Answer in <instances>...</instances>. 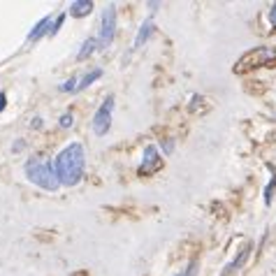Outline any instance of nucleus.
<instances>
[{
    "instance_id": "obj_1",
    "label": "nucleus",
    "mask_w": 276,
    "mask_h": 276,
    "mask_svg": "<svg viewBox=\"0 0 276 276\" xmlns=\"http://www.w3.org/2000/svg\"><path fill=\"white\" fill-rule=\"evenodd\" d=\"M54 169L61 186H77L86 172V151L84 144L72 142L63 151L54 156Z\"/></svg>"
},
{
    "instance_id": "obj_2",
    "label": "nucleus",
    "mask_w": 276,
    "mask_h": 276,
    "mask_svg": "<svg viewBox=\"0 0 276 276\" xmlns=\"http://www.w3.org/2000/svg\"><path fill=\"white\" fill-rule=\"evenodd\" d=\"M23 174H26V179L31 184H35L38 188H42L46 193H56L61 188V181H58L54 169V158L31 156L28 160L23 162Z\"/></svg>"
},
{
    "instance_id": "obj_3",
    "label": "nucleus",
    "mask_w": 276,
    "mask_h": 276,
    "mask_svg": "<svg viewBox=\"0 0 276 276\" xmlns=\"http://www.w3.org/2000/svg\"><path fill=\"white\" fill-rule=\"evenodd\" d=\"M276 61V54L267 46H258V49H251L246 51L237 63H235V72H251V70H258L262 65H269V63Z\"/></svg>"
},
{
    "instance_id": "obj_4",
    "label": "nucleus",
    "mask_w": 276,
    "mask_h": 276,
    "mask_svg": "<svg viewBox=\"0 0 276 276\" xmlns=\"http://www.w3.org/2000/svg\"><path fill=\"white\" fill-rule=\"evenodd\" d=\"M116 26H118V16H116V5H107L102 16H100V33H98V46L100 51L109 49V44L116 38Z\"/></svg>"
},
{
    "instance_id": "obj_5",
    "label": "nucleus",
    "mask_w": 276,
    "mask_h": 276,
    "mask_svg": "<svg viewBox=\"0 0 276 276\" xmlns=\"http://www.w3.org/2000/svg\"><path fill=\"white\" fill-rule=\"evenodd\" d=\"M112 116H114V95H107L102 100V105L98 107V112L93 114V121H91V128L98 137H105L112 128Z\"/></svg>"
},
{
    "instance_id": "obj_6",
    "label": "nucleus",
    "mask_w": 276,
    "mask_h": 276,
    "mask_svg": "<svg viewBox=\"0 0 276 276\" xmlns=\"http://www.w3.org/2000/svg\"><path fill=\"white\" fill-rule=\"evenodd\" d=\"M160 167H162V158H160V154H158V149H156L154 144H149L144 149V158H142V165H139L137 174L139 177H151V174H156Z\"/></svg>"
},
{
    "instance_id": "obj_7",
    "label": "nucleus",
    "mask_w": 276,
    "mask_h": 276,
    "mask_svg": "<svg viewBox=\"0 0 276 276\" xmlns=\"http://www.w3.org/2000/svg\"><path fill=\"white\" fill-rule=\"evenodd\" d=\"M51 21H54V14H46L42 16L35 26L31 28V33H28V42H38L39 38H44V35H49V26H51Z\"/></svg>"
},
{
    "instance_id": "obj_8",
    "label": "nucleus",
    "mask_w": 276,
    "mask_h": 276,
    "mask_svg": "<svg viewBox=\"0 0 276 276\" xmlns=\"http://www.w3.org/2000/svg\"><path fill=\"white\" fill-rule=\"evenodd\" d=\"M154 33H156L154 16H149V19H144V21H142V26H139L137 38H135V46L146 44V39H151V35H154Z\"/></svg>"
},
{
    "instance_id": "obj_9",
    "label": "nucleus",
    "mask_w": 276,
    "mask_h": 276,
    "mask_svg": "<svg viewBox=\"0 0 276 276\" xmlns=\"http://www.w3.org/2000/svg\"><path fill=\"white\" fill-rule=\"evenodd\" d=\"M93 0H75V2H70V14L75 16V19H84V16H88L93 12Z\"/></svg>"
},
{
    "instance_id": "obj_10",
    "label": "nucleus",
    "mask_w": 276,
    "mask_h": 276,
    "mask_svg": "<svg viewBox=\"0 0 276 276\" xmlns=\"http://www.w3.org/2000/svg\"><path fill=\"white\" fill-rule=\"evenodd\" d=\"M95 51H100L98 46V38H86L84 42H81V46H79V54H77V61H88Z\"/></svg>"
},
{
    "instance_id": "obj_11",
    "label": "nucleus",
    "mask_w": 276,
    "mask_h": 276,
    "mask_svg": "<svg viewBox=\"0 0 276 276\" xmlns=\"http://www.w3.org/2000/svg\"><path fill=\"white\" fill-rule=\"evenodd\" d=\"M102 77V68H93L91 72H86L84 77L79 79V86H77V91H84V88H88L91 84H95L98 79Z\"/></svg>"
},
{
    "instance_id": "obj_12",
    "label": "nucleus",
    "mask_w": 276,
    "mask_h": 276,
    "mask_svg": "<svg viewBox=\"0 0 276 276\" xmlns=\"http://www.w3.org/2000/svg\"><path fill=\"white\" fill-rule=\"evenodd\" d=\"M248 253H251V246H244V251H241V253H239L237 258H235V260H232L230 265H228V267L223 269V274H232V272H235V269L244 267V262L248 260Z\"/></svg>"
},
{
    "instance_id": "obj_13",
    "label": "nucleus",
    "mask_w": 276,
    "mask_h": 276,
    "mask_svg": "<svg viewBox=\"0 0 276 276\" xmlns=\"http://www.w3.org/2000/svg\"><path fill=\"white\" fill-rule=\"evenodd\" d=\"M274 188H276V169L272 167V179H269V184L265 186V191H262L265 204H272V195H274Z\"/></svg>"
},
{
    "instance_id": "obj_14",
    "label": "nucleus",
    "mask_w": 276,
    "mask_h": 276,
    "mask_svg": "<svg viewBox=\"0 0 276 276\" xmlns=\"http://www.w3.org/2000/svg\"><path fill=\"white\" fill-rule=\"evenodd\" d=\"M77 86H79V77L77 75H72V77L65 79V81L58 86V91L61 93H77Z\"/></svg>"
},
{
    "instance_id": "obj_15",
    "label": "nucleus",
    "mask_w": 276,
    "mask_h": 276,
    "mask_svg": "<svg viewBox=\"0 0 276 276\" xmlns=\"http://www.w3.org/2000/svg\"><path fill=\"white\" fill-rule=\"evenodd\" d=\"M65 12H58V16H56V21H51V26H49V35L46 38H54L56 33L61 31V26H63V21H65Z\"/></svg>"
},
{
    "instance_id": "obj_16",
    "label": "nucleus",
    "mask_w": 276,
    "mask_h": 276,
    "mask_svg": "<svg viewBox=\"0 0 276 276\" xmlns=\"http://www.w3.org/2000/svg\"><path fill=\"white\" fill-rule=\"evenodd\" d=\"M197 269H199V262L197 260H191L177 276H197Z\"/></svg>"
},
{
    "instance_id": "obj_17",
    "label": "nucleus",
    "mask_w": 276,
    "mask_h": 276,
    "mask_svg": "<svg viewBox=\"0 0 276 276\" xmlns=\"http://www.w3.org/2000/svg\"><path fill=\"white\" fill-rule=\"evenodd\" d=\"M72 123H75V114H72V112H65V114H61V118H58V125L65 128V130L72 128Z\"/></svg>"
},
{
    "instance_id": "obj_18",
    "label": "nucleus",
    "mask_w": 276,
    "mask_h": 276,
    "mask_svg": "<svg viewBox=\"0 0 276 276\" xmlns=\"http://www.w3.org/2000/svg\"><path fill=\"white\" fill-rule=\"evenodd\" d=\"M160 146H162V151H165V156H169L172 151H174V139H162L160 142Z\"/></svg>"
},
{
    "instance_id": "obj_19",
    "label": "nucleus",
    "mask_w": 276,
    "mask_h": 276,
    "mask_svg": "<svg viewBox=\"0 0 276 276\" xmlns=\"http://www.w3.org/2000/svg\"><path fill=\"white\" fill-rule=\"evenodd\" d=\"M23 149H26V142H23V139H16L14 146H12V151H14V154H21Z\"/></svg>"
},
{
    "instance_id": "obj_20",
    "label": "nucleus",
    "mask_w": 276,
    "mask_h": 276,
    "mask_svg": "<svg viewBox=\"0 0 276 276\" xmlns=\"http://www.w3.org/2000/svg\"><path fill=\"white\" fill-rule=\"evenodd\" d=\"M5 107H7V93L0 91V112H5Z\"/></svg>"
},
{
    "instance_id": "obj_21",
    "label": "nucleus",
    "mask_w": 276,
    "mask_h": 276,
    "mask_svg": "<svg viewBox=\"0 0 276 276\" xmlns=\"http://www.w3.org/2000/svg\"><path fill=\"white\" fill-rule=\"evenodd\" d=\"M269 21H272V26L276 28V2L272 5V9H269Z\"/></svg>"
},
{
    "instance_id": "obj_22",
    "label": "nucleus",
    "mask_w": 276,
    "mask_h": 276,
    "mask_svg": "<svg viewBox=\"0 0 276 276\" xmlns=\"http://www.w3.org/2000/svg\"><path fill=\"white\" fill-rule=\"evenodd\" d=\"M31 125L33 128H42V116H35V118L31 121Z\"/></svg>"
},
{
    "instance_id": "obj_23",
    "label": "nucleus",
    "mask_w": 276,
    "mask_h": 276,
    "mask_svg": "<svg viewBox=\"0 0 276 276\" xmlns=\"http://www.w3.org/2000/svg\"><path fill=\"white\" fill-rule=\"evenodd\" d=\"M158 7H160V2H156V0H151V2H149V9H151V12H156Z\"/></svg>"
}]
</instances>
